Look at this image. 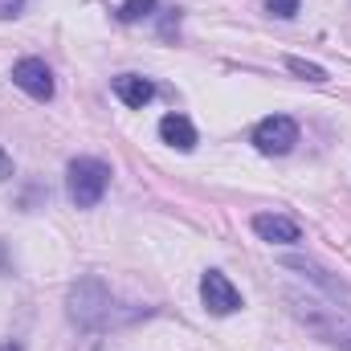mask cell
<instances>
[{"label":"cell","mask_w":351,"mask_h":351,"mask_svg":"<svg viewBox=\"0 0 351 351\" xmlns=\"http://www.w3.org/2000/svg\"><path fill=\"white\" fill-rule=\"evenodd\" d=\"M66 315L74 327L82 331H102L110 323V290L98 282V278H82L70 286L66 294Z\"/></svg>","instance_id":"obj_1"},{"label":"cell","mask_w":351,"mask_h":351,"mask_svg":"<svg viewBox=\"0 0 351 351\" xmlns=\"http://www.w3.org/2000/svg\"><path fill=\"white\" fill-rule=\"evenodd\" d=\"M290 302H294V315H298L319 339H327V343H335V348L351 351V315L348 311L323 306V302H315V298H294V294H290Z\"/></svg>","instance_id":"obj_2"},{"label":"cell","mask_w":351,"mask_h":351,"mask_svg":"<svg viewBox=\"0 0 351 351\" xmlns=\"http://www.w3.org/2000/svg\"><path fill=\"white\" fill-rule=\"evenodd\" d=\"M106 184H110V168H106L102 160H94V156H78V160L66 168V192H70V200H74L78 208H94V204L102 200Z\"/></svg>","instance_id":"obj_3"},{"label":"cell","mask_w":351,"mask_h":351,"mask_svg":"<svg viewBox=\"0 0 351 351\" xmlns=\"http://www.w3.org/2000/svg\"><path fill=\"white\" fill-rule=\"evenodd\" d=\"M294 143H298V123L290 114H269L254 127V147L262 156H286L294 152Z\"/></svg>","instance_id":"obj_4"},{"label":"cell","mask_w":351,"mask_h":351,"mask_svg":"<svg viewBox=\"0 0 351 351\" xmlns=\"http://www.w3.org/2000/svg\"><path fill=\"white\" fill-rule=\"evenodd\" d=\"M200 298H204V306H208L213 315H233V311H241V290H237L221 269H208V274L200 278Z\"/></svg>","instance_id":"obj_5"},{"label":"cell","mask_w":351,"mask_h":351,"mask_svg":"<svg viewBox=\"0 0 351 351\" xmlns=\"http://www.w3.org/2000/svg\"><path fill=\"white\" fill-rule=\"evenodd\" d=\"M12 86H21L37 102H49L53 98V74H49V66L41 58H21L12 66Z\"/></svg>","instance_id":"obj_6"},{"label":"cell","mask_w":351,"mask_h":351,"mask_svg":"<svg viewBox=\"0 0 351 351\" xmlns=\"http://www.w3.org/2000/svg\"><path fill=\"white\" fill-rule=\"evenodd\" d=\"M254 233L269 241V245H294L302 233H298V225L290 221V217H282V213H258L254 217Z\"/></svg>","instance_id":"obj_7"},{"label":"cell","mask_w":351,"mask_h":351,"mask_svg":"<svg viewBox=\"0 0 351 351\" xmlns=\"http://www.w3.org/2000/svg\"><path fill=\"white\" fill-rule=\"evenodd\" d=\"M114 98L123 102V106H147L152 98H156V86L147 82V78H139V74H123V78H114Z\"/></svg>","instance_id":"obj_8"},{"label":"cell","mask_w":351,"mask_h":351,"mask_svg":"<svg viewBox=\"0 0 351 351\" xmlns=\"http://www.w3.org/2000/svg\"><path fill=\"white\" fill-rule=\"evenodd\" d=\"M160 139L172 143L176 152H192V147H196V127H192L184 114H164V119H160Z\"/></svg>","instance_id":"obj_9"},{"label":"cell","mask_w":351,"mask_h":351,"mask_svg":"<svg viewBox=\"0 0 351 351\" xmlns=\"http://www.w3.org/2000/svg\"><path fill=\"white\" fill-rule=\"evenodd\" d=\"M286 265H290V269H302V274H311V278H315L319 286H327L331 294H343V282H335V278H327V274H323V269H319L315 262H306V258H286Z\"/></svg>","instance_id":"obj_10"},{"label":"cell","mask_w":351,"mask_h":351,"mask_svg":"<svg viewBox=\"0 0 351 351\" xmlns=\"http://www.w3.org/2000/svg\"><path fill=\"white\" fill-rule=\"evenodd\" d=\"M152 12H156V0H127V4H119V21L123 25H135V21H143Z\"/></svg>","instance_id":"obj_11"},{"label":"cell","mask_w":351,"mask_h":351,"mask_svg":"<svg viewBox=\"0 0 351 351\" xmlns=\"http://www.w3.org/2000/svg\"><path fill=\"white\" fill-rule=\"evenodd\" d=\"M286 70L298 74V78H306V82H327V70L315 66V62H302V58H286Z\"/></svg>","instance_id":"obj_12"},{"label":"cell","mask_w":351,"mask_h":351,"mask_svg":"<svg viewBox=\"0 0 351 351\" xmlns=\"http://www.w3.org/2000/svg\"><path fill=\"white\" fill-rule=\"evenodd\" d=\"M265 8H269L278 21H290V16L298 12V0H265Z\"/></svg>","instance_id":"obj_13"},{"label":"cell","mask_w":351,"mask_h":351,"mask_svg":"<svg viewBox=\"0 0 351 351\" xmlns=\"http://www.w3.org/2000/svg\"><path fill=\"white\" fill-rule=\"evenodd\" d=\"M8 176H12V156H8V152L0 147V184H4Z\"/></svg>","instance_id":"obj_14"},{"label":"cell","mask_w":351,"mask_h":351,"mask_svg":"<svg viewBox=\"0 0 351 351\" xmlns=\"http://www.w3.org/2000/svg\"><path fill=\"white\" fill-rule=\"evenodd\" d=\"M25 0H0V16H16Z\"/></svg>","instance_id":"obj_15"},{"label":"cell","mask_w":351,"mask_h":351,"mask_svg":"<svg viewBox=\"0 0 351 351\" xmlns=\"http://www.w3.org/2000/svg\"><path fill=\"white\" fill-rule=\"evenodd\" d=\"M0 351H25L21 343H0Z\"/></svg>","instance_id":"obj_16"}]
</instances>
